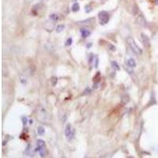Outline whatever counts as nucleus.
Masks as SVG:
<instances>
[{"instance_id": "nucleus-12", "label": "nucleus", "mask_w": 158, "mask_h": 158, "mask_svg": "<svg viewBox=\"0 0 158 158\" xmlns=\"http://www.w3.org/2000/svg\"><path fill=\"white\" fill-rule=\"evenodd\" d=\"M20 81L22 85H26L28 81V77L25 74H21L20 75Z\"/></svg>"}, {"instance_id": "nucleus-5", "label": "nucleus", "mask_w": 158, "mask_h": 158, "mask_svg": "<svg viewBox=\"0 0 158 158\" xmlns=\"http://www.w3.org/2000/svg\"><path fill=\"white\" fill-rule=\"evenodd\" d=\"M95 21H96V19L95 18H87L85 19V20H83L81 21H78L77 24L79 25H82V26H88V25H92Z\"/></svg>"}, {"instance_id": "nucleus-21", "label": "nucleus", "mask_w": 158, "mask_h": 158, "mask_svg": "<svg viewBox=\"0 0 158 158\" xmlns=\"http://www.w3.org/2000/svg\"><path fill=\"white\" fill-rule=\"evenodd\" d=\"M51 84H52L53 86H55L56 85V83H57L58 81V78L56 77H52L51 79Z\"/></svg>"}, {"instance_id": "nucleus-20", "label": "nucleus", "mask_w": 158, "mask_h": 158, "mask_svg": "<svg viewBox=\"0 0 158 158\" xmlns=\"http://www.w3.org/2000/svg\"><path fill=\"white\" fill-rule=\"evenodd\" d=\"M72 43H73V39L71 37H70V38H68L67 40H66V43H65V45H66V47H69V46H70V45L72 44Z\"/></svg>"}, {"instance_id": "nucleus-13", "label": "nucleus", "mask_w": 158, "mask_h": 158, "mask_svg": "<svg viewBox=\"0 0 158 158\" xmlns=\"http://www.w3.org/2000/svg\"><path fill=\"white\" fill-rule=\"evenodd\" d=\"M71 10H72L73 12H77L80 10V5L78 3H74L72 5V7H71Z\"/></svg>"}, {"instance_id": "nucleus-4", "label": "nucleus", "mask_w": 158, "mask_h": 158, "mask_svg": "<svg viewBox=\"0 0 158 158\" xmlns=\"http://www.w3.org/2000/svg\"><path fill=\"white\" fill-rule=\"evenodd\" d=\"M135 22L138 25H139V26H141V27H146V25H147L146 19L145 18V17L143 16V14H139L137 17V18H136V20H135Z\"/></svg>"}, {"instance_id": "nucleus-17", "label": "nucleus", "mask_w": 158, "mask_h": 158, "mask_svg": "<svg viewBox=\"0 0 158 158\" xmlns=\"http://www.w3.org/2000/svg\"><path fill=\"white\" fill-rule=\"evenodd\" d=\"M65 29V25H58L57 26L55 27V31L56 32H58V33H59V32H62Z\"/></svg>"}, {"instance_id": "nucleus-24", "label": "nucleus", "mask_w": 158, "mask_h": 158, "mask_svg": "<svg viewBox=\"0 0 158 158\" xmlns=\"http://www.w3.org/2000/svg\"><path fill=\"white\" fill-rule=\"evenodd\" d=\"M155 3L157 4V5H158V0H155Z\"/></svg>"}, {"instance_id": "nucleus-2", "label": "nucleus", "mask_w": 158, "mask_h": 158, "mask_svg": "<svg viewBox=\"0 0 158 158\" xmlns=\"http://www.w3.org/2000/svg\"><path fill=\"white\" fill-rule=\"evenodd\" d=\"M36 116H37V119L41 121V122H45L47 119V113L46 109L43 108L42 106H40L37 108V111H36Z\"/></svg>"}, {"instance_id": "nucleus-6", "label": "nucleus", "mask_w": 158, "mask_h": 158, "mask_svg": "<svg viewBox=\"0 0 158 158\" xmlns=\"http://www.w3.org/2000/svg\"><path fill=\"white\" fill-rule=\"evenodd\" d=\"M141 39H142V41L145 46L147 47L150 46V40H149L148 36L146 35L145 33H141Z\"/></svg>"}, {"instance_id": "nucleus-7", "label": "nucleus", "mask_w": 158, "mask_h": 158, "mask_svg": "<svg viewBox=\"0 0 158 158\" xmlns=\"http://www.w3.org/2000/svg\"><path fill=\"white\" fill-rule=\"evenodd\" d=\"M36 151H38L39 153H40V156L41 157H44L47 155V146L45 147H40V148H38L36 147Z\"/></svg>"}, {"instance_id": "nucleus-1", "label": "nucleus", "mask_w": 158, "mask_h": 158, "mask_svg": "<svg viewBox=\"0 0 158 158\" xmlns=\"http://www.w3.org/2000/svg\"><path fill=\"white\" fill-rule=\"evenodd\" d=\"M127 44L129 45V47H131V49L136 54V55H142V54L143 53L142 49L141 48V47H139V46L136 44L135 40H134L132 37L127 38Z\"/></svg>"}, {"instance_id": "nucleus-19", "label": "nucleus", "mask_w": 158, "mask_h": 158, "mask_svg": "<svg viewBox=\"0 0 158 158\" xmlns=\"http://www.w3.org/2000/svg\"><path fill=\"white\" fill-rule=\"evenodd\" d=\"M85 13H90L92 10V6H91V4H89V5H86L85 6Z\"/></svg>"}, {"instance_id": "nucleus-9", "label": "nucleus", "mask_w": 158, "mask_h": 158, "mask_svg": "<svg viewBox=\"0 0 158 158\" xmlns=\"http://www.w3.org/2000/svg\"><path fill=\"white\" fill-rule=\"evenodd\" d=\"M80 32H81V35L83 38L88 37V36L91 34L89 30L87 29H85V28H81V29H80Z\"/></svg>"}, {"instance_id": "nucleus-23", "label": "nucleus", "mask_w": 158, "mask_h": 158, "mask_svg": "<svg viewBox=\"0 0 158 158\" xmlns=\"http://www.w3.org/2000/svg\"><path fill=\"white\" fill-rule=\"evenodd\" d=\"M29 124H31V125L32 124V119H30L29 120Z\"/></svg>"}, {"instance_id": "nucleus-18", "label": "nucleus", "mask_w": 158, "mask_h": 158, "mask_svg": "<svg viewBox=\"0 0 158 158\" xmlns=\"http://www.w3.org/2000/svg\"><path fill=\"white\" fill-rule=\"evenodd\" d=\"M37 133L39 135H44L45 134V129L43 127H37Z\"/></svg>"}, {"instance_id": "nucleus-22", "label": "nucleus", "mask_w": 158, "mask_h": 158, "mask_svg": "<svg viewBox=\"0 0 158 158\" xmlns=\"http://www.w3.org/2000/svg\"><path fill=\"white\" fill-rule=\"evenodd\" d=\"M22 121H23V123H24V124H26V123H27V121H28L27 118H25V117H24V118L22 119Z\"/></svg>"}, {"instance_id": "nucleus-10", "label": "nucleus", "mask_w": 158, "mask_h": 158, "mask_svg": "<svg viewBox=\"0 0 158 158\" xmlns=\"http://www.w3.org/2000/svg\"><path fill=\"white\" fill-rule=\"evenodd\" d=\"M127 66L131 68H135V67H136V66H137V63H136L135 60L133 58H130V59H127Z\"/></svg>"}, {"instance_id": "nucleus-15", "label": "nucleus", "mask_w": 158, "mask_h": 158, "mask_svg": "<svg viewBox=\"0 0 158 158\" xmlns=\"http://www.w3.org/2000/svg\"><path fill=\"white\" fill-rule=\"evenodd\" d=\"M111 65H112V69H114L115 70H120V67H119V64L117 63V62L112 61L111 62Z\"/></svg>"}, {"instance_id": "nucleus-14", "label": "nucleus", "mask_w": 158, "mask_h": 158, "mask_svg": "<svg viewBox=\"0 0 158 158\" xmlns=\"http://www.w3.org/2000/svg\"><path fill=\"white\" fill-rule=\"evenodd\" d=\"M129 101H130V96L128 95H124V96L122 97V100H121V102H122L123 105L127 104Z\"/></svg>"}, {"instance_id": "nucleus-3", "label": "nucleus", "mask_w": 158, "mask_h": 158, "mask_svg": "<svg viewBox=\"0 0 158 158\" xmlns=\"http://www.w3.org/2000/svg\"><path fill=\"white\" fill-rule=\"evenodd\" d=\"M98 18L100 20V25H106V24L109 21V19H110L109 14L107 11H104V10L100 11L98 14Z\"/></svg>"}, {"instance_id": "nucleus-11", "label": "nucleus", "mask_w": 158, "mask_h": 158, "mask_svg": "<svg viewBox=\"0 0 158 158\" xmlns=\"http://www.w3.org/2000/svg\"><path fill=\"white\" fill-rule=\"evenodd\" d=\"M45 146H47V145H46V142H45L44 140L42 139L37 140V142H36V147L40 148V147H45Z\"/></svg>"}, {"instance_id": "nucleus-16", "label": "nucleus", "mask_w": 158, "mask_h": 158, "mask_svg": "<svg viewBox=\"0 0 158 158\" xmlns=\"http://www.w3.org/2000/svg\"><path fill=\"white\" fill-rule=\"evenodd\" d=\"M49 18L51 21L55 22V21H57L59 20V16H58V14H52L49 16Z\"/></svg>"}, {"instance_id": "nucleus-8", "label": "nucleus", "mask_w": 158, "mask_h": 158, "mask_svg": "<svg viewBox=\"0 0 158 158\" xmlns=\"http://www.w3.org/2000/svg\"><path fill=\"white\" fill-rule=\"evenodd\" d=\"M73 127L71 126L70 123H67L66 124V127H65V131H64V135L66 136V138H67L69 135H70V134L71 133V131H73Z\"/></svg>"}, {"instance_id": "nucleus-25", "label": "nucleus", "mask_w": 158, "mask_h": 158, "mask_svg": "<svg viewBox=\"0 0 158 158\" xmlns=\"http://www.w3.org/2000/svg\"><path fill=\"white\" fill-rule=\"evenodd\" d=\"M128 158H134V157H129Z\"/></svg>"}]
</instances>
